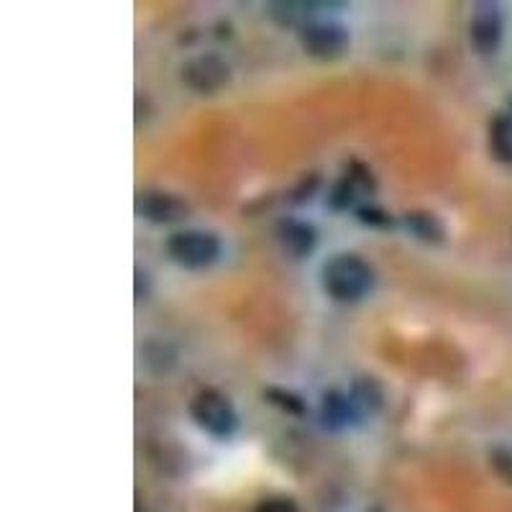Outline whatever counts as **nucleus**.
Masks as SVG:
<instances>
[{
    "mask_svg": "<svg viewBox=\"0 0 512 512\" xmlns=\"http://www.w3.org/2000/svg\"><path fill=\"white\" fill-rule=\"evenodd\" d=\"M190 415L198 428L213 438H231L239 428V415L233 410L231 400L221 390H200L190 400Z\"/></svg>",
    "mask_w": 512,
    "mask_h": 512,
    "instance_id": "7ed1b4c3",
    "label": "nucleus"
},
{
    "mask_svg": "<svg viewBox=\"0 0 512 512\" xmlns=\"http://www.w3.org/2000/svg\"><path fill=\"white\" fill-rule=\"evenodd\" d=\"M323 3H295V0H282V3H269V16L277 21L280 26H297V29H303V26L310 24V18H313V8H320Z\"/></svg>",
    "mask_w": 512,
    "mask_h": 512,
    "instance_id": "4468645a",
    "label": "nucleus"
},
{
    "mask_svg": "<svg viewBox=\"0 0 512 512\" xmlns=\"http://www.w3.org/2000/svg\"><path fill=\"white\" fill-rule=\"evenodd\" d=\"M300 47L315 59H341L351 49V34L336 21H310L300 29Z\"/></svg>",
    "mask_w": 512,
    "mask_h": 512,
    "instance_id": "20e7f679",
    "label": "nucleus"
},
{
    "mask_svg": "<svg viewBox=\"0 0 512 512\" xmlns=\"http://www.w3.org/2000/svg\"><path fill=\"white\" fill-rule=\"evenodd\" d=\"M277 241H280L282 251L292 259H305V256L313 254L315 244H318V236H315V228L305 221H295V218H285V221L277 223Z\"/></svg>",
    "mask_w": 512,
    "mask_h": 512,
    "instance_id": "1a4fd4ad",
    "label": "nucleus"
},
{
    "mask_svg": "<svg viewBox=\"0 0 512 512\" xmlns=\"http://www.w3.org/2000/svg\"><path fill=\"white\" fill-rule=\"evenodd\" d=\"M182 82L192 93L216 95L231 82V67L218 54H200L182 64Z\"/></svg>",
    "mask_w": 512,
    "mask_h": 512,
    "instance_id": "39448f33",
    "label": "nucleus"
},
{
    "mask_svg": "<svg viewBox=\"0 0 512 512\" xmlns=\"http://www.w3.org/2000/svg\"><path fill=\"white\" fill-rule=\"evenodd\" d=\"M469 39H472L474 52L489 57L500 49L502 41V11L497 3H477L469 21Z\"/></svg>",
    "mask_w": 512,
    "mask_h": 512,
    "instance_id": "6e6552de",
    "label": "nucleus"
},
{
    "mask_svg": "<svg viewBox=\"0 0 512 512\" xmlns=\"http://www.w3.org/2000/svg\"><path fill=\"white\" fill-rule=\"evenodd\" d=\"M223 244L213 231H200V228H185V231L172 233L167 239V254L172 262L180 267L203 272L221 259Z\"/></svg>",
    "mask_w": 512,
    "mask_h": 512,
    "instance_id": "f03ea898",
    "label": "nucleus"
},
{
    "mask_svg": "<svg viewBox=\"0 0 512 512\" xmlns=\"http://www.w3.org/2000/svg\"><path fill=\"white\" fill-rule=\"evenodd\" d=\"M356 216H359V221L364 223V226H372V228H392V226H395V218H392L387 210L374 208V205H361V208L356 210Z\"/></svg>",
    "mask_w": 512,
    "mask_h": 512,
    "instance_id": "dca6fc26",
    "label": "nucleus"
},
{
    "mask_svg": "<svg viewBox=\"0 0 512 512\" xmlns=\"http://www.w3.org/2000/svg\"><path fill=\"white\" fill-rule=\"evenodd\" d=\"M489 154L502 164H512V116L497 113L489 121Z\"/></svg>",
    "mask_w": 512,
    "mask_h": 512,
    "instance_id": "f8f14e48",
    "label": "nucleus"
},
{
    "mask_svg": "<svg viewBox=\"0 0 512 512\" xmlns=\"http://www.w3.org/2000/svg\"><path fill=\"white\" fill-rule=\"evenodd\" d=\"M320 285L336 303H356L372 292L374 269L356 254H336L320 269Z\"/></svg>",
    "mask_w": 512,
    "mask_h": 512,
    "instance_id": "f257e3e1",
    "label": "nucleus"
},
{
    "mask_svg": "<svg viewBox=\"0 0 512 512\" xmlns=\"http://www.w3.org/2000/svg\"><path fill=\"white\" fill-rule=\"evenodd\" d=\"M254 512H300L297 505L287 497H269V500H262L256 505Z\"/></svg>",
    "mask_w": 512,
    "mask_h": 512,
    "instance_id": "a211bd4d",
    "label": "nucleus"
},
{
    "mask_svg": "<svg viewBox=\"0 0 512 512\" xmlns=\"http://www.w3.org/2000/svg\"><path fill=\"white\" fill-rule=\"evenodd\" d=\"M402 221H405V226H408L415 239L425 241V244H441L443 236H446V228L431 210H410Z\"/></svg>",
    "mask_w": 512,
    "mask_h": 512,
    "instance_id": "9b49d317",
    "label": "nucleus"
},
{
    "mask_svg": "<svg viewBox=\"0 0 512 512\" xmlns=\"http://www.w3.org/2000/svg\"><path fill=\"white\" fill-rule=\"evenodd\" d=\"M359 410L354 408V402H351L349 395L338 390H328L320 400V425L326 428V431H344L349 428L351 423L356 420Z\"/></svg>",
    "mask_w": 512,
    "mask_h": 512,
    "instance_id": "9d476101",
    "label": "nucleus"
},
{
    "mask_svg": "<svg viewBox=\"0 0 512 512\" xmlns=\"http://www.w3.org/2000/svg\"><path fill=\"white\" fill-rule=\"evenodd\" d=\"M262 395H264V400L269 402V405L280 408L282 413H287V415L303 418V415L308 413V405H305L303 397L295 395V392H290V390H282V387H267Z\"/></svg>",
    "mask_w": 512,
    "mask_h": 512,
    "instance_id": "2eb2a0df",
    "label": "nucleus"
},
{
    "mask_svg": "<svg viewBox=\"0 0 512 512\" xmlns=\"http://www.w3.org/2000/svg\"><path fill=\"white\" fill-rule=\"evenodd\" d=\"M351 402L361 415H374L382 410L384 405V390L382 384L374 377H359L351 384Z\"/></svg>",
    "mask_w": 512,
    "mask_h": 512,
    "instance_id": "ddd939ff",
    "label": "nucleus"
},
{
    "mask_svg": "<svg viewBox=\"0 0 512 512\" xmlns=\"http://www.w3.org/2000/svg\"><path fill=\"white\" fill-rule=\"evenodd\" d=\"M510 108H512V103H510ZM510 116H512V113H510Z\"/></svg>",
    "mask_w": 512,
    "mask_h": 512,
    "instance_id": "6ab92c4d",
    "label": "nucleus"
},
{
    "mask_svg": "<svg viewBox=\"0 0 512 512\" xmlns=\"http://www.w3.org/2000/svg\"><path fill=\"white\" fill-rule=\"evenodd\" d=\"M492 466H495V472L500 474L505 482L512 484V451H505V448H497V451H492Z\"/></svg>",
    "mask_w": 512,
    "mask_h": 512,
    "instance_id": "f3484780",
    "label": "nucleus"
},
{
    "mask_svg": "<svg viewBox=\"0 0 512 512\" xmlns=\"http://www.w3.org/2000/svg\"><path fill=\"white\" fill-rule=\"evenodd\" d=\"M136 213L139 218L149 223H159V226H169V223L185 221L190 213V205L167 190H141L136 195Z\"/></svg>",
    "mask_w": 512,
    "mask_h": 512,
    "instance_id": "0eeeda50",
    "label": "nucleus"
},
{
    "mask_svg": "<svg viewBox=\"0 0 512 512\" xmlns=\"http://www.w3.org/2000/svg\"><path fill=\"white\" fill-rule=\"evenodd\" d=\"M377 180H374L372 169L361 162H351L346 167V172L336 180V185L328 192V205L331 210L341 213V210H349L351 205H356V200L372 195Z\"/></svg>",
    "mask_w": 512,
    "mask_h": 512,
    "instance_id": "423d86ee",
    "label": "nucleus"
}]
</instances>
